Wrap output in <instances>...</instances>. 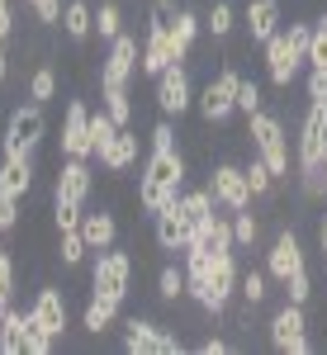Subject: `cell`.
I'll use <instances>...</instances> for the list:
<instances>
[{
  "instance_id": "obj_1",
  "label": "cell",
  "mask_w": 327,
  "mask_h": 355,
  "mask_svg": "<svg viewBox=\"0 0 327 355\" xmlns=\"http://www.w3.org/2000/svg\"><path fill=\"white\" fill-rule=\"evenodd\" d=\"M185 175H190V162L181 147H152L142 162V175H137V209L147 218H157L171 199H181Z\"/></svg>"
},
{
  "instance_id": "obj_2",
  "label": "cell",
  "mask_w": 327,
  "mask_h": 355,
  "mask_svg": "<svg viewBox=\"0 0 327 355\" xmlns=\"http://www.w3.org/2000/svg\"><path fill=\"white\" fill-rule=\"evenodd\" d=\"M294 180L308 199L327 194V105L308 100L299 123V147H294Z\"/></svg>"
},
{
  "instance_id": "obj_3",
  "label": "cell",
  "mask_w": 327,
  "mask_h": 355,
  "mask_svg": "<svg viewBox=\"0 0 327 355\" xmlns=\"http://www.w3.org/2000/svg\"><path fill=\"white\" fill-rule=\"evenodd\" d=\"M246 137H251V152L261 157V162L271 166V175L285 185L290 180V137H285V123H280V114H266L256 110L251 119H246Z\"/></svg>"
},
{
  "instance_id": "obj_4",
  "label": "cell",
  "mask_w": 327,
  "mask_h": 355,
  "mask_svg": "<svg viewBox=\"0 0 327 355\" xmlns=\"http://www.w3.org/2000/svg\"><path fill=\"white\" fill-rule=\"evenodd\" d=\"M48 133V119H43V105H15L10 119H5V133H0V157H19V162H33L38 142Z\"/></svg>"
},
{
  "instance_id": "obj_5",
  "label": "cell",
  "mask_w": 327,
  "mask_h": 355,
  "mask_svg": "<svg viewBox=\"0 0 327 355\" xmlns=\"http://www.w3.org/2000/svg\"><path fill=\"white\" fill-rule=\"evenodd\" d=\"M237 85H242V71H237L233 62H223L214 76L204 81V90L194 95V110H199V119H204L209 128L228 123V119L237 114Z\"/></svg>"
},
{
  "instance_id": "obj_6",
  "label": "cell",
  "mask_w": 327,
  "mask_h": 355,
  "mask_svg": "<svg viewBox=\"0 0 327 355\" xmlns=\"http://www.w3.org/2000/svg\"><path fill=\"white\" fill-rule=\"evenodd\" d=\"M266 341L280 355H313V336H308V308L303 303H280L266 322Z\"/></svg>"
},
{
  "instance_id": "obj_7",
  "label": "cell",
  "mask_w": 327,
  "mask_h": 355,
  "mask_svg": "<svg viewBox=\"0 0 327 355\" xmlns=\"http://www.w3.org/2000/svg\"><path fill=\"white\" fill-rule=\"evenodd\" d=\"M133 289V256L109 246V251H90V294H105V299L128 303Z\"/></svg>"
},
{
  "instance_id": "obj_8",
  "label": "cell",
  "mask_w": 327,
  "mask_h": 355,
  "mask_svg": "<svg viewBox=\"0 0 327 355\" xmlns=\"http://www.w3.org/2000/svg\"><path fill=\"white\" fill-rule=\"evenodd\" d=\"M237 284H242V266H237V251H214V266H209V299H204V313L209 318H223L228 303L237 299Z\"/></svg>"
},
{
  "instance_id": "obj_9",
  "label": "cell",
  "mask_w": 327,
  "mask_h": 355,
  "mask_svg": "<svg viewBox=\"0 0 327 355\" xmlns=\"http://www.w3.org/2000/svg\"><path fill=\"white\" fill-rule=\"evenodd\" d=\"M152 85H157V114H166V119H185V114L194 110V81H190V67H185V62L166 67Z\"/></svg>"
},
{
  "instance_id": "obj_10",
  "label": "cell",
  "mask_w": 327,
  "mask_h": 355,
  "mask_svg": "<svg viewBox=\"0 0 327 355\" xmlns=\"http://www.w3.org/2000/svg\"><path fill=\"white\" fill-rule=\"evenodd\" d=\"M299 270H308V251H303L299 232H275L271 246H266V275H271V284H290Z\"/></svg>"
},
{
  "instance_id": "obj_11",
  "label": "cell",
  "mask_w": 327,
  "mask_h": 355,
  "mask_svg": "<svg viewBox=\"0 0 327 355\" xmlns=\"http://www.w3.org/2000/svg\"><path fill=\"white\" fill-rule=\"evenodd\" d=\"M124 351L128 355H181L185 341L176 331H166L152 318H128V336H124Z\"/></svg>"
},
{
  "instance_id": "obj_12",
  "label": "cell",
  "mask_w": 327,
  "mask_h": 355,
  "mask_svg": "<svg viewBox=\"0 0 327 355\" xmlns=\"http://www.w3.org/2000/svg\"><path fill=\"white\" fill-rule=\"evenodd\" d=\"M95 194V166L90 157H62L57 162V180H53V199H72V204H90Z\"/></svg>"
},
{
  "instance_id": "obj_13",
  "label": "cell",
  "mask_w": 327,
  "mask_h": 355,
  "mask_svg": "<svg viewBox=\"0 0 327 355\" xmlns=\"http://www.w3.org/2000/svg\"><path fill=\"white\" fill-rule=\"evenodd\" d=\"M137 67H142V48H137V38L124 28L114 43H109L105 62H100V85H128L137 76Z\"/></svg>"
},
{
  "instance_id": "obj_14",
  "label": "cell",
  "mask_w": 327,
  "mask_h": 355,
  "mask_svg": "<svg viewBox=\"0 0 327 355\" xmlns=\"http://www.w3.org/2000/svg\"><path fill=\"white\" fill-rule=\"evenodd\" d=\"M209 190H214L218 209H228V214H237V209H251V185H246V171L233 162H218L214 171H209Z\"/></svg>"
},
{
  "instance_id": "obj_15",
  "label": "cell",
  "mask_w": 327,
  "mask_h": 355,
  "mask_svg": "<svg viewBox=\"0 0 327 355\" xmlns=\"http://www.w3.org/2000/svg\"><path fill=\"white\" fill-rule=\"evenodd\" d=\"M261 53H266V81H271L275 90H290V85H294V76H299V67H303V53L290 43V33L280 28V33H275Z\"/></svg>"
},
{
  "instance_id": "obj_16",
  "label": "cell",
  "mask_w": 327,
  "mask_h": 355,
  "mask_svg": "<svg viewBox=\"0 0 327 355\" xmlns=\"http://www.w3.org/2000/svg\"><path fill=\"white\" fill-rule=\"evenodd\" d=\"M152 237H157V246H162L166 256H185V246H190V237H194V223L185 218L181 199H171L162 214L152 218Z\"/></svg>"
},
{
  "instance_id": "obj_17",
  "label": "cell",
  "mask_w": 327,
  "mask_h": 355,
  "mask_svg": "<svg viewBox=\"0 0 327 355\" xmlns=\"http://www.w3.org/2000/svg\"><path fill=\"white\" fill-rule=\"evenodd\" d=\"M242 28H246V43L266 48L275 33L285 28V5H280V0H246V10H242Z\"/></svg>"
},
{
  "instance_id": "obj_18",
  "label": "cell",
  "mask_w": 327,
  "mask_h": 355,
  "mask_svg": "<svg viewBox=\"0 0 327 355\" xmlns=\"http://www.w3.org/2000/svg\"><path fill=\"white\" fill-rule=\"evenodd\" d=\"M57 142H62V157H95V147H90V105L85 100H67Z\"/></svg>"
},
{
  "instance_id": "obj_19",
  "label": "cell",
  "mask_w": 327,
  "mask_h": 355,
  "mask_svg": "<svg viewBox=\"0 0 327 355\" xmlns=\"http://www.w3.org/2000/svg\"><path fill=\"white\" fill-rule=\"evenodd\" d=\"M166 67H176V53H171V24H147V33H142V76H162Z\"/></svg>"
},
{
  "instance_id": "obj_20",
  "label": "cell",
  "mask_w": 327,
  "mask_h": 355,
  "mask_svg": "<svg viewBox=\"0 0 327 355\" xmlns=\"http://www.w3.org/2000/svg\"><path fill=\"white\" fill-rule=\"evenodd\" d=\"M28 318H33V327H43L48 336H57L62 341V331H67V294L62 289H38L33 294V308H28Z\"/></svg>"
},
{
  "instance_id": "obj_21",
  "label": "cell",
  "mask_w": 327,
  "mask_h": 355,
  "mask_svg": "<svg viewBox=\"0 0 327 355\" xmlns=\"http://www.w3.org/2000/svg\"><path fill=\"white\" fill-rule=\"evenodd\" d=\"M137 152H142V137H137L133 128H119V133H114V142H109L95 162L105 166L109 175H128V171L137 166Z\"/></svg>"
},
{
  "instance_id": "obj_22",
  "label": "cell",
  "mask_w": 327,
  "mask_h": 355,
  "mask_svg": "<svg viewBox=\"0 0 327 355\" xmlns=\"http://www.w3.org/2000/svg\"><path fill=\"white\" fill-rule=\"evenodd\" d=\"M199 33H204V15H194L190 5H181L176 19H171V53H176V62H185L194 53Z\"/></svg>"
},
{
  "instance_id": "obj_23",
  "label": "cell",
  "mask_w": 327,
  "mask_h": 355,
  "mask_svg": "<svg viewBox=\"0 0 327 355\" xmlns=\"http://www.w3.org/2000/svg\"><path fill=\"white\" fill-rule=\"evenodd\" d=\"M81 237L90 251H109V246H119V218L109 209H90L81 214Z\"/></svg>"
},
{
  "instance_id": "obj_24",
  "label": "cell",
  "mask_w": 327,
  "mask_h": 355,
  "mask_svg": "<svg viewBox=\"0 0 327 355\" xmlns=\"http://www.w3.org/2000/svg\"><path fill=\"white\" fill-rule=\"evenodd\" d=\"M28 190H33V162L0 157V194H10V199H19V204H24Z\"/></svg>"
},
{
  "instance_id": "obj_25",
  "label": "cell",
  "mask_w": 327,
  "mask_h": 355,
  "mask_svg": "<svg viewBox=\"0 0 327 355\" xmlns=\"http://www.w3.org/2000/svg\"><path fill=\"white\" fill-rule=\"evenodd\" d=\"M119 313H124V303H119V299L90 294V303H85V313H81V327L90 331V336H105V331L119 322Z\"/></svg>"
},
{
  "instance_id": "obj_26",
  "label": "cell",
  "mask_w": 327,
  "mask_h": 355,
  "mask_svg": "<svg viewBox=\"0 0 327 355\" xmlns=\"http://www.w3.org/2000/svg\"><path fill=\"white\" fill-rule=\"evenodd\" d=\"M62 33H67L72 43H85V38L95 33V5H90V0H67V5H62Z\"/></svg>"
},
{
  "instance_id": "obj_27",
  "label": "cell",
  "mask_w": 327,
  "mask_h": 355,
  "mask_svg": "<svg viewBox=\"0 0 327 355\" xmlns=\"http://www.w3.org/2000/svg\"><path fill=\"white\" fill-rule=\"evenodd\" d=\"M33 327L28 308H10L5 322H0V355H24V336Z\"/></svg>"
},
{
  "instance_id": "obj_28",
  "label": "cell",
  "mask_w": 327,
  "mask_h": 355,
  "mask_svg": "<svg viewBox=\"0 0 327 355\" xmlns=\"http://www.w3.org/2000/svg\"><path fill=\"white\" fill-rule=\"evenodd\" d=\"M95 33H100V43H114L124 33V5L119 0H95Z\"/></svg>"
},
{
  "instance_id": "obj_29",
  "label": "cell",
  "mask_w": 327,
  "mask_h": 355,
  "mask_svg": "<svg viewBox=\"0 0 327 355\" xmlns=\"http://www.w3.org/2000/svg\"><path fill=\"white\" fill-rule=\"evenodd\" d=\"M204 28H209L218 43H223V38L237 28V10H233V0H214V5L204 10Z\"/></svg>"
},
{
  "instance_id": "obj_30",
  "label": "cell",
  "mask_w": 327,
  "mask_h": 355,
  "mask_svg": "<svg viewBox=\"0 0 327 355\" xmlns=\"http://www.w3.org/2000/svg\"><path fill=\"white\" fill-rule=\"evenodd\" d=\"M100 100H105V110L114 114V123H119V128H128V123H133V100H128V85H100Z\"/></svg>"
},
{
  "instance_id": "obj_31",
  "label": "cell",
  "mask_w": 327,
  "mask_h": 355,
  "mask_svg": "<svg viewBox=\"0 0 327 355\" xmlns=\"http://www.w3.org/2000/svg\"><path fill=\"white\" fill-rule=\"evenodd\" d=\"M242 171H246V185H251V194H256V199H266V194H275V190H280V180L271 175V166L261 162L256 152H251V162H246Z\"/></svg>"
},
{
  "instance_id": "obj_32",
  "label": "cell",
  "mask_w": 327,
  "mask_h": 355,
  "mask_svg": "<svg viewBox=\"0 0 327 355\" xmlns=\"http://www.w3.org/2000/svg\"><path fill=\"white\" fill-rule=\"evenodd\" d=\"M114 133H119V123H114V114L100 105V110H90V147H95V157L105 152L109 142H114Z\"/></svg>"
},
{
  "instance_id": "obj_33",
  "label": "cell",
  "mask_w": 327,
  "mask_h": 355,
  "mask_svg": "<svg viewBox=\"0 0 327 355\" xmlns=\"http://www.w3.org/2000/svg\"><path fill=\"white\" fill-rule=\"evenodd\" d=\"M28 100L43 105V110L57 100V71H53V67H38V71L28 76Z\"/></svg>"
},
{
  "instance_id": "obj_34",
  "label": "cell",
  "mask_w": 327,
  "mask_h": 355,
  "mask_svg": "<svg viewBox=\"0 0 327 355\" xmlns=\"http://www.w3.org/2000/svg\"><path fill=\"white\" fill-rule=\"evenodd\" d=\"M157 299L162 303L185 299V266H181V270H176V266H162V275H157Z\"/></svg>"
},
{
  "instance_id": "obj_35",
  "label": "cell",
  "mask_w": 327,
  "mask_h": 355,
  "mask_svg": "<svg viewBox=\"0 0 327 355\" xmlns=\"http://www.w3.org/2000/svg\"><path fill=\"white\" fill-rule=\"evenodd\" d=\"M266 284H271V275H266V270H242V284H237V294H242L246 308H261V303H266V294H271Z\"/></svg>"
},
{
  "instance_id": "obj_36",
  "label": "cell",
  "mask_w": 327,
  "mask_h": 355,
  "mask_svg": "<svg viewBox=\"0 0 327 355\" xmlns=\"http://www.w3.org/2000/svg\"><path fill=\"white\" fill-rule=\"evenodd\" d=\"M233 242H237V251L261 242V218H256L251 209H237V214H233Z\"/></svg>"
},
{
  "instance_id": "obj_37",
  "label": "cell",
  "mask_w": 327,
  "mask_h": 355,
  "mask_svg": "<svg viewBox=\"0 0 327 355\" xmlns=\"http://www.w3.org/2000/svg\"><path fill=\"white\" fill-rule=\"evenodd\" d=\"M85 256H90V246H85V237H81V227L76 232H62V246H57V261L67 266V270H76Z\"/></svg>"
},
{
  "instance_id": "obj_38",
  "label": "cell",
  "mask_w": 327,
  "mask_h": 355,
  "mask_svg": "<svg viewBox=\"0 0 327 355\" xmlns=\"http://www.w3.org/2000/svg\"><path fill=\"white\" fill-rule=\"evenodd\" d=\"M256 110H266V90H261V81H246L242 76V85H237V114L251 119Z\"/></svg>"
},
{
  "instance_id": "obj_39",
  "label": "cell",
  "mask_w": 327,
  "mask_h": 355,
  "mask_svg": "<svg viewBox=\"0 0 327 355\" xmlns=\"http://www.w3.org/2000/svg\"><path fill=\"white\" fill-rule=\"evenodd\" d=\"M81 204H72V199H53V223H57V232H76L81 227Z\"/></svg>"
},
{
  "instance_id": "obj_40",
  "label": "cell",
  "mask_w": 327,
  "mask_h": 355,
  "mask_svg": "<svg viewBox=\"0 0 327 355\" xmlns=\"http://www.w3.org/2000/svg\"><path fill=\"white\" fill-rule=\"evenodd\" d=\"M24 5L33 10V19L43 28H62V5H67V0H24Z\"/></svg>"
},
{
  "instance_id": "obj_41",
  "label": "cell",
  "mask_w": 327,
  "mask_h": 355,
  "mask_svg": "<svg viewBox=\"0 0 327 355\" xmlns=\"http://www.w3.org/2000/svg\"><path fill=\"white\" fill-rule=\"evenodd\" d=\"M308 67H327V15L313 19V43H308Z\"/></svg>"
},
{
  "instance_id": "obj_42",
  "label": "cell",
  "mask_w": 327,
  "mask_h": 355,
  "mask_svg": "<svg viewBox=\"0 0 327 355\" xmlns=\"http://www.w3.org/2000/svg\"><path fill=\"white\" fill-rule=\"evenodd\" d=\"M15 289H19V266H15V256L0 246V299H15Z\"/></svg>"
},
{
  "instance_id": "obj_43",
  "label": "cell",
  "mask_w": 327,
  "mask_h": 355,
  "mask_svg": "<svg viewBox=\"0 0 327 355\" xmlns=\"http://www.w3.org/2000/svg\"><path fill=\"white\" fill-rule=\"evenodd\" d=\"M209 246L214 251H237V242H233V218H218L214 214V223H209Z\"/></svg>"
},
{
  "instance_id": "obj_44",
  "label": "cell",
  "mask_w": 327,
  "mask_h": 355,
  "mask_svg": "<svg viewBox=\"0 0 327 355\" xmlns=\"http://www.w3.org/2000/svg\"><path fill=\"white\" fill-rule=\"evenodd\" d=\"M280 289H285V299H290V303H303V308H308V299H313V275L299 270L290 284H280Z\"/></svg>"
},
{
  "instance_id": "obj_45",
  "label": "cell",
  "mask_w": 327,
  "mask_h": 355,
  "mask_svg": "<svg viewBox=\"0 0 327 355\" xmlns=\"http://www.w3.org/2000/svg\"><path fill=\"white\" fill-rule=\"evenodd\" d=\"M57 351V336H48L43 327H28L24 336V355H53Z\"/></svg>"
},
{
  "instance_id": "obj_46",
  "label": "cell",
  "mask_w": 327,
  "mask_h": 355,
  "mask_svg": "<svg viewBox=\"0 0 327 355\" xmlns=\"http://www.w3.org/2000/svg\"><path fill=\"white\" fill-rule=\"evenodd\" d=\"M303 95L327 105V67H308V76H303Z\"/></svg>"
},
{
  "instance_id": "obj_47",
  "label": "cell",
  "mask_w": 327,
  "mask_h": 355,
  "mask_svg": "<svg viewBox=\"0 0 327 355\" xmlns=\"http://www.w3.org/2000/svg\"><path fill=\"white\" fill-rule=\"evenodd\" d=\"M15 227H19V199L0 194V237H10Z\"/></svg>"
},
{
  "instance_id": "obj_48",
  "label": "cell",
  "mask_w": 327,
  "mask_h": 355,
  "mask_svg": "<svg viewBox=\"0 0 327 355\" xmlns=\"http://www.w3.org/2000/svg\"><path fill=\"white\" fill-rule=\"evenodd\" d=\"M147 142H152V147H176V128H171V119H157V123H152V133H147Z\"/></svg>"
},
{
  "instance_id": "obj_49",
  "label": "cell",
  "mask_w": 327,
  "mask_h": 355,
  "mask_svg": "<svg viewBox=\"0 0 327 355\" xmlns=\"http://www.w3.org/2000/svg\"><path fill=\"white\" fill-rule=\"evenodd\" d=\"M176 10H181L176 0H152V10H147V24H171V19H176Z\"/></svg>"
},
{
  "instance_id": "obj_50",
  "label": "cell",
  "mask_w": 327,
  "mask_h": 355,
  "mask_svg": "<svg viewBox=\"0 0 327 355\" xmlns=\"http://www.w3.org/2000/svg\"><path fill=\"white\" fill-rule=\"evenodd\" d=\"M10 33H15V5H10V0H0V48L10 43Z\"/></svg>"
},
{
  "instance_id": "obj_51",
  "label": "cell",
  "mask_w": 327,
  "mask_h": 355,
  "mask_svg": "<svg viewBox=\"0 0 327 355\" xmlns=\"http://www.w3.org/2000/svg\"><path fill=\"white\" fill-rule=\"evenodd\" d=\"M199 351H204V355H228L233 346H228L223 336H204V341H199Z\"/></svg>"
},
{
  "instance_id": "obj_52",
  "label": "cell",
  "mask_w": 327,
  "mask_h": 355,
  "mask_svg": "<svg viewBox=\"0 0 327 355\" xmlns=\"http://www.w3.org/2000/svg\"><path fill=\"white\" fill-rule=\"evenodd\" d=\"M318 246H323V256H327V209H323V218H318Z\"/></svg>"
},
{
  "instance_id": "obj_53",
  "label": "cell",
  "mask_w": 327,
  "mask_h": 355,
  "mask_svg": "<svg viewBox=\"0 0 327 355\" xmlns=\"http://www.w3.org/2000/svg\"><path fill=\"white\" fill-rule=\"evenodd\" d=\"M10 81V53H5V48H0V85Z\"/></svg>"
},
{
  "instance_id": "obj_54",
  "label": "cell",
  "mask_w": 327,
  "mask_h": 355,
  "mask_svg": "<svg viewBox=\"0 0 327 355\" xmlns=\"http://www.w3.org/2000/svg\"><path fill=\"white\" fill-rule=\"evenodd\" d=\"M323 266H327V256H323Z\"/></svg>"
}]
</instances>
